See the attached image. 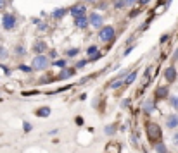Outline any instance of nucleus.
Listing matches in <instances>:
<instances>
[{
    "label": "nucleus",
    "instance_id": "2eb2a0df",
    "mask_svg": "<svg viewBox=\"0 0 178 153\" xmlns=\"http://www.w3.org/2000/svg\"><path fill=\"white\" fill-rule=\"evenodd\" d=\"M166 95H168V90H166V88H159V90H157V98H164Z\"/></svg>",
    "mask_w": 178,
    "mask_h": 153
},
{
    "label": "nucleus",
    "instance_id": "9b49d317",
    "mask_svg": "<svg viewBox=\"0 0 178 153\" xmlns=\"http://www.w3.org/2000/svg\"><path fill=\"white\" fill-rule=\"evenodd\" d=\"M48 114H50V109H48V107H45V109H40L38 112H36V115H38V117H47Z\"/></svg>",
    "mask_w": 178,
    "mask_h": 153
},
{
    "label": "nucleus",
    "instance_id": "f3484780",
    "mask_svg": "<svg viewBox=\"0 0 178 153\" xmlns=\"http://www.w3.org/2000/svg\"><path fill=\"white\" fill-rule=\"evenodd\" d=\"M43 50H45V43L38 41V43L35 45V52H43Z\"/></svg>",
    "mask_w": 178,
    "mask_h": 153
},
{
    "label": "nucleus",
    "instance_id": "4be33fe9",
    "mask_svg": "<svg viewBox=\"0 0 178 153\" xmlns=\"http://www.w3.org/2000/svg\"><path fill=\"white\" fill-rule=\"evenodd\" d=\"M7 57V53H5V50L4 48H0V59H5Z\"/></svg>",
    "mask_w": 178,
    "mask_h": 153
},
{
    "label": "nucleus",
    "instance_id": "20e7f679",
    "mask_svg": "<svg viewBox=\"0 0 178 153\" xmlns=\"http://www.w3.org/2000/svg\"><path fill=\"white\" fill-rule=\"evenodd\" d=\"M2 24H4L5 29H12L16 26V17H14L12 14H4V17H2Z\"/></svg>",
    "mask_w": 178,
    "mask_h": 153
},
{
    "label": "nucleus",
    "instance_id": "a211bd4d",
    "mask_svg": "<svg viewBox=\"0 0 178 153\" xmlns=\"http://www.w3.org/2000/svg\"><path fill=\"white\" fill-rule=\"evenodd\" d=\"M62 16H64V9H57L54 12V17H62Z\"/></svg>",
    "mask_w": 178,
    "mask_h": 153
},
{
    "label": "nucleus",
    "instance_id": "f03ea898",
    "mask_svg": "<svg viewBox=\"0 0 178 153\" xmlns=\"http://www.w3.org/2000/svg\"><path fill=\"white\" fill-rule=\"evenodd\" d=\"M99 38L102 40V41H111V40H114V29L111 26H104L99 31Z\"/></svg>",
    "mask_w": 178,
    "mask_h": 153
},
{
    "label": "nucleus",
    "instance_id": "aec40b11",
    "mask_svg": "<svg viewBox=\"0 0 178 153\" xmlns=\"http://www.w3.org/2000/svg\"><path fill=\"white\" fill-rule=\"evenodd\" d=\"M54 66H57V67H61V69H62V67L66 66V62H64V60H57L56 64H54Z\"/></svg>",
    "mask_w": 178,
    "mask_h": 153
},
{
    "label": "nucleus",
    "instance_id": "6ab92c4d",
    "mask_svg": "<svg viewBox=\"0 0 178 153\" xmlns=\"http://www.w3.org/2000/svg\"><path fill=\"white\" fill-rule=\"evenodd\" d=\"M76 53H78V50H76V48H71V50H68V57H74Z\"/></svg>",
    "mask_w": 178,
    "mask_h": 153
},
{
    "label": "nucleus",
    "instance_id": "4468645a",
    "mask_svg": "<svg viewBox=\"0 0 178 153\" xmlns=\"http://www.w3.org/2000/svg\"><path fill=\"white\" fill-rule=\"evenodd\" d=\"M71 74H73V71H68V69H66V71H62L61 74H59V78H57V79H66V78H69Z\"/></svg>",
    "mask_w": 178,
    "mask_h": 153
},
{
    "label": "nucleus",
    "instance_id": "412c9836",
    "mask_svg": "<svg viewBox=\"0 0 178 153\" xmlns=\"http://www.w3.org/2000/svg\"><path fill=\"white\" fill-rule=\"evenodd\" d=\"M106 132H107V134H111V132H114V127H113V126H107V127H106Z\"/></svg>",
    "mask_w": 178,
    "mask_h": 153
},
{
    "label": "nucleus",
    "instance_id": "7ed1b4c3",
    "mask_svg": "<svg viewBox=\"0 0 178 153\" xmlns=\"http://www.w3.org/2000/svg\"><path fill=\"white\" fill-rule=\"evenodd\" d=\"M47 64H48V60H47L45 55H38V57L33 59V69H38V71L40 69H45Z\"/></svg>",
    "mask_w": 178,
    "mask_h": 153
},
{
    "label": "nucleus",
    "instance_id": "6e6552de",
    "mask_svg": "<svg viewBox=\"0 0 178 153\" xmlns=\"http://www.w3.org/2000/svg\"><path fill=\"white\" fill-rule=\"evenodd\" d=\"M76 26H78V28H87V26H88V19L85 17V16H80V17H76Z\"/></svg>",
    "mask_w": 178,
    "mask_h": 153
},
{
    "label": "nucleus",
    "instance_id": "9d476101",
    "mask_svg": "<svg viewBox=\"0 0 178 153\" xmlns=\"http://www.w3.org/2000/svg\"><path fill=\"white\" fill-rule=\"evenodd\" d=\"M176 126H178V117L176 115H171L168 119V127H176Z\"/></svg>",
    "mask_w": 178,
    "mask_h": 153
},
{
    "label": "nucleus",
    "instance_id": "f257e3e1",
    "mask_svg": "<svg viewBox=\"0 0 178 153\" xmlns=\"http://www.w3.org/2000/svg\"><path fill=\"white\" fill-rule=\"evenodd\" d=\"M147 136L152 143H157L161 140V127L154 122H149L147 124Z\"/></svg>",
    "mask_w": 178,
    "mask_h": 153
},
{
    "label": "nucleus",
    "instance_id": "a878e982",
    "mask_svg": "<svg viewBox=\"0 0 178 153\" xmlns=\"http://www.w3.org/2000/svg\"><path fill=\"white\" fill-rule=\"evenodd\" d=\"M24 131H31V126L28 122H24Z\"/></svg>",
    "mask_w": 178,
    "mask_h": 153
},
{
    "label": "nucleus",
    "instance_id": "5701e85b",
    "mask_svg": "<svg viewBox=\"0 0 178 153\" xmlns=\"http://www.w3.org/2000/svg\"><path fill=\"white\" fill-rule=\"evenodd\" d=\"M19 69H21V71H24V72H30V71H31V67H26V66H21V67H19Z\"/></svg>",
    "mask_w": 178,
    "mask_h": 153
},
{
    "label": "nucleus",
    "instance_id": "bb28decb",
    "mask_svg": "<svg viewBox=\"0 0 178 153\" xmlns=\"http://www.w3.org/2000/svg\"><path fill=\"white\" fill-rule=\"evenodd\" d=\"M4 7H5V0H0V10L4 9Z\"/></svg>",
    "mask_w": 178,
    "mask_h": 153
},
{
    "label": "nucleus",
    "instance_id": "c85d7f7f",
    "mask_svg": "<svg viewBox=\"0 0 178 153\" xmlns=\"http://www.w3.org/2000/svg\"><path fill=\"white\" fill-rule=\"evenodd\" d=\"M135 2H137V0H126V4L130 5V4H135Z\"/></svg>",
    "mask_w": 178,
    "mask_h": 153
},
{
    "label": "nucleus",
    "instance_id": "393cba45",
    "mask_svg": "<svg viewBox=\"0 0 178 153\" xmlns=\"http://www.w3.org/2000/svg\"><path fill=\"white\" fill-rule=\"evenodd\" d=\"M87 66V60H81V62H78V67H85Z\"/></svg>",
    "mask_w": 178,
    "mask_h": 153
},
{
    "label": "nucleus",
    "instance_id": "39448f33",
    "mask_svg": "<svg viewBox=\"0 0 178 153\" xmlns=\"http://www.w3.org/2000/svg\"><path fill=\"white\" fill-rule=\"evenodd\" d=\"M164 78L168 79L169 83H171V81H175V79H176V69H175L173 66H169L168 69L164 71Z\"/></svg>",
    "mask_w": 178,
    "mask_h": 153
},
{
    "label": "nucleus",
    "instance_id": "f8f14e48",
    "mask_svg": "<svg viewBox=\"0 0 178 153\" xmlns=\"http://www.w3.org/2000/svg\"><path fill=\"white\" fill-rule=\"evenodd\" d=\"M135 78H137V72H135V71H133V72H131V74H130V76H128V78L125 79V84H131V83H133V81H135Z\"/></svg>",
    "mask_w": 178,
    "mask_h": 153
},
{
    "label": "nucleus",
    "instance_id": "2f4dec72",
    "mask_svg": "<svg viewBox=\"0 0 178 153\" xmlns=\"http://www.w3.org/2000/svg\"><path fill=\"white\" fill-rule=\"evenodd\" d=\"M88 2H93V0H88Z\"/></svg>",
    "mask_w": 178,
    "mask_h": 153
},
{
    "label": "nucleus",
    "instance_id": "c756f323",
    "mask_svg": "<svg viewBox=\"0 0 178 153\" xmlns=\"http://www.w3.org/2000/svg\"><path fill=\"white\" fill-rule=\"evenodd\" d=\"M147 2H151V0H140V4H147Z\"/></svg>",
    "mask_w": 178,
    "mask_h": 153
},
{
    "label": "nucleus",
    "instance_id": "dca6fc26",
    "mask_svg": "<svg viewBox=\"0 0 178 153\" xmlns=\"http://www.w3.org/2000/svg\"><path fill=\"white\" fill-rule=\"evenodd\" d=\"M156 151H157V153H166L164 144H163V143H159V141H157V143H156Z\"/></svg>",
    "mask_w": 178,
    "mask_h": 153
},
{
    "label": "nucleus",
    "instance_id": "b1692460",
    "mask_svg": "<svg viewBox=\"0 0 178 153\" xmlns=\"http://www.w3.org/2000/svg\"><path fill=\"white\" fill-rule=\"evenodd\" d=\"M171 101H173L175 109H178V98H171Z\"/></svg>",
    "mask_w": 178,
    "mask_h": 153
},
{
    "label": "nucleus",
    "instance_id": "423d86ee",
    "mask_svg": "<svg viewBox=\"0 0 178 153\" xmlns=\"http://www.w3.org/2000/svg\"><path fill=\"white\" fill-rule=\"evenodd\" d=\"M85 5H74L71 7V14H73L74 17H80V16H85Z\"/></svg>",
    "mask_w": 178,
    "mask_h": 153
},
{
    "label": "nucleus",
    "instance_id": "ddd939ff",
    "mask_svg": "<svg viewBox=\"0 0 178 153\" xmlns=\"http://www.w3.org/2000/svg\"><path fill=\"white\" fill-rule=\"evenodd\" d=\"M123 83H125V79H123V78H118L116 81H113V83H111V88H119Z\"/></svg>",
    "mask_w": 178,
    "mask_h": 153
},
{
    "label": "nucleus",
    "instance_id": "7c9ffc66",
    "mask_svg": "<svg viewBox=\"0 0 178 153\" xmlns=\"http://www.w3.org/2000/svg\"><path fill=\"white\" fill-rule=\"evenodd\" d=\"M175 143H178V134H175Z\"/></svg>",
    "mask_w": 178,
    "mask_h": 153
},
{
    "label": "nucleus",
    "instance_id": "0eeeda50",
    "mask_svg": "<svg viewBox=\"0 0 178 153\" xmlns=\"http://www.w3.org/2000/svg\"><path fill=\"white\" fill-rule=\"evenodd\" d=\"M88 22H90L92 26L99 28L100 24H102V17H100L99 14H92V16H90V19H88Z\"/></svg>",
    "mask_w": 178,
    "mask_h": 153
},
{
    "label": "nucleus",
    "instance_id": "1a4fd4ad",
    "mask_svg": "<svg viewBox=\"0 0 178 153\" xmlns=\"http://www.w3.org/2000/svg\"><path fill=\"white\" fill-rule=\"evenodd\" d=\"M88 55H90V60H95V59H99L97 47H90V48H88Z\"/></svg>",
    "mask_w": 178,
    "mask_h": 153
},
{
    "label": "nucleus",
    "instance_id": "cd10ccee",
    "mask_svg": "<svg viewBox=\"0 0 178 153\" xmlns=\"http://www.w3.org/2000/svg\"><path fill=\"white\" fill-rule=\"evenodd\" d=\"M18 53H19V55H23V53H24V52H23V47H18Z\"/></svg>",
    "mask_w": 178,
    "mask_h": 153
}]
</instances>
